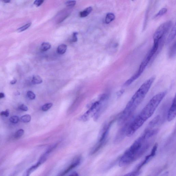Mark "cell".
Masks as SVG:
<instances>
[{
  "mask_svg": "<svg viewBox=\"0 0 176 176\" xmlns=\"http://www.w3.org/2000/svg\"><path fill=\"white\" fill-rule=\"evenodd\" d=\"M167 94L166 91L162 92L152 97L140 113L133 118L128 126L127 136L129 137L132 136L152 116Z\"/></svg>",
  "mask_w": 176,
  "mask_h": 176,
  "instance_id": "cell-1",
  "label": "cell"
},
{
  "mask_svg": "<svg viewBox=\"0 0 176 176\" xmlns=\"http://www.w3.org/2000/svg\"><path fill=\"white\" fill-rule=\"evenodd\" d=\"M156 79L155 76L146 80L133 95L118 118V124L122 125L132 118L133 113L147 94Z\"/></svg>",
  "mask_w": 176,
  "mask_h": 176,
  "instance_id": "cell-2",
  "label": "cell"
},
{
  "mask_svg": "<svg viewBox=\"0 0 176 176\" xmlns=\"http://www.w3.org/2000/svg\"><path fill=\"white\" fill-rule=\"evenodd\" d=\"M149 139L143 133L121 156L119 162L120 167L128 165L141 157L150 146L151 143L148 141Z\"/></svg>",
  "mask_w": 176,
  "mask_h": 176,
  "instance_id": "cell-3",
  "label": "cell"
},
{
  "mask_svg": "<svg viewBox=\"0 0 176 176\" xmlns=\"http://www.w3.org/2000/svg\"><path fill=\"white\" fill-rule=\"evenodd\" d=\"M109 98V95L108 94L100 95L98 101L94 103L90 109L81 117V120L87 121L94 117L95 120L98 119L106 108Z\"/></svg>",
  "mask_w": 176,
  "mask_h": 176,
  "instance_id": "cell-4",
  "label": "cell"
},
{
  "mask_svg": "<svg viewBox=\"0 0 176 176\" xmlns=\"http://www.w3.org/2000/svg\"><path fill=\"white\" fill-rule=\"evenodd\" d=\"M115 120V119H112L103 126L100 132L98 142L91 151L92 155L98 152L106 144L110 128Z\"/></svg>",
  "mask_w": 176,
  "mask_h": 176,
  "instance_id": "cell-5",
  "label": "cell"
},
{
  "mask_svg": "<svg viewBox=\"0 0 176 176\" xmlns=\"http://www.w3.org/2000/svg\"><path fill=\"white\" fill-rule=\"evenodd\" d=\"M172 21H169L159 26L153 36L154 42H159L163 37L166 36L172 27Z\"/></svg>",
  "mask_w": 176,
  "mask_h": 176,
  "instance_id": "cell-6",
  "label": "cell"
},
{
  "mask_svg": "<svg viewBox=\"0 0 176 176\" xmlns=\"http://www.w3.org/2000/svg\"><path fill=\"white\" fill-rule=\"evenodd\" d=\"M131 118V119L128 120V121L126 122L124 124L121 125L122 127L118 131V132L117 134L114 139V142L115 143H118L121 142L124 138L125 136H126L127 131L128 129V126H129L130 123L133 119Z\"/></svg>",
  "mask_w": 176,
  "mask_h": 176,
  "instance_id": "cell-7",
  "label": "cell"
},
{
  "mask_svg": "<svg viewBox=\"0 0 176 176\" xmlns=\"http://www.w3.org/2000/svg\"><path fill=\"white\" fill-rule=\"evenodd\" d=\"M157 148L158 144H156L154 145V147H153L152 150L151 151L150 154L149 155L146 156V157L145 158L144 161L137 166V167H136V170H140L141 167H144L145 164H147L155 156L156 153L157 152Z\"/></svg>",
  "mask_w": 176,
  "mask_h": 176,
  "instance_id": "cell-8",
  "label": "cell"
},
{
  "mask_svg": "<svg viewBox=\"0 0 176 176\" xmlns=\"http://www.w3.org/2000/svg\"><path fill=\"white\" fill-rule=\"evenodd\" d=\"M176 116V96H174L172 100L171 105L168 112L167 120L169 122L173 121Z\"/></svg>",
  "mask_w": 176,
  "mask_h": 176,
  "instance_id": "cell-9",
  "label": "cell"
},
{
  "mask_svg": "<svg viewBox=\"0 0 176 176\" xmlns=\"http://www.w3.org/2000/svg\"><path fill=\"white\" fill-rule=\"evenodd\" d=\"M46 157H45V156H42L40 159L39 160L38 162L37 163L29 168L27 170H26L23 174L22 176H30L31 173L36 170L44 162V161L46 159Z\"/></svg>",
  "mask_w": 176,
  "mask_h": 176,
  "instance_id": "cell-10",
  "label": "cell"
},
{
  "mask_svg": "<svg viewBox=\"0 0 176 176\" xmlns=\"http://www.w3.org/2000/svg\"><path fill=\"white\" fill-rule=\"evenodd\" d=\"M81 161V157H79L75 159L71 164L65 170L61 173L58 176H63L79 165Z\"/></svg>",
  "mask_w": 176,
  "mask_h": 176,
  "instance_id": "cell-11",
  "label": "cell"
},
{
  "mask_svg": "<svg viewBox=\"0 0 176 176\" xmlns=\"http://www.w3.org/2000/svg\"><path fill=\"white\" fill-rule=\"evenodd\" d=\"M176 25L175 24V25H174L173 28L170 33L169 34L167 41H166V44H170L173 40L174 38H175L176 36Z\"/></svg>",
  "mask_w": 176,
  "mask_h": 176,
  "instance_id": "cell-12",
  "label": "cell"
},
{
  "mask_svg": "<svg viewBox=\"0 0 176 176\" xmlns=\"http://www.w3.org/2000/svg\"><path fill=\"white\" fill-rule=\"evenodd\" d=\"M176 55V42L173 43L172 45L170 47L168 53V56L169 58H173Z\"/></svg>",
  "mask_w": 176,
  "mask_h": 176,
  "instance_id": "cell-13",
  "label": "cell"
},
{
  "mask_svg": "<svg viewBox=\"0 0 176 176\" xmlns=\"http://www.w3.org/2000/svg\"><path fill=\"white\" fill-rule=\"evenodd\" d=\"M93 11V8L91 7L86 8L83 11H81L80 13V17L84 18L87 17Z\"/></svg>",
  "mask_w": 176,
  "mask_h": 176,
  "instance_id": "cell-14",
  "label": "cell"
},
{
  "mask_svg": "<svg viewBox=\"0 0 176 176\" xmlns=\"http://www.w3.org/2000/svg\"><path fill=\"white\" fill-rule=\"evenodd\" d=\"M115 15L113 13H108L107 14L105 19V22L106 24H109L115 19Z\"/></svg>",
  "mask_w": 176,
  "mask_h": 176,
  "instance_id": "cell-15",
  "label": "cell"
},
{
  "mask_svg": "<svg viewBox=\"0 0 176 176\" xmlns=\"http://www.w3.org/2000/svg\"><path fill=\"white\" fill-rule=\"evenodd\" d=\"M160 120V117L159 115L156 116L149 123L148 127L152 128L154 127L159 123Z\"/></svg>",
  "mask_w": 176,
  "mask_h": 176,
  "instance_id": "cell-16",
  "label": "cell"
},
{
  "mask_svg": "<svg viewBox=\"0 0 176 176\" xmlns=\"http://www.w3.org/2000/svg\"><path fill=\"white\" fill-rule=\"evenodd\" d=\"M67 46L65 44H62L59 46L57 48V52L60 55H63L66 52Z\"/></svg>",
  "mask_w": 176,
  "mask_h": 176,
  "instance_id": "cell-17",
  "label": "cell"
},
{
  "mask_svg": "<svg viewBox=\"0 0 176 176\" xmlns=\"http://www.w3.org/2000/svg\"><path fill=\"white\" fill-rule=\"evenodd\" d=\"M51 44L49 42H44L41 44L40 49L42 52L46 51L51 48Z\"/></svg>",
  "mask_w": 176,
  "mask_h": 176,
  "instance_id": "cell-18",
  "label": "cell"
},
{
  "mask_svg": "<svg viewBox=\"0 0 176 176\" xmlns=\"http://www.w3.org/2000/svg\"><path fill=\"white\" fill-rule=\"evenodd\" d=\"M42 78L39 75H34L32 77V83L34 84H38L42 83Z\"/></svg>",
  "mask_w": 176,
  "mask_h": 176,
  "instance_id": "cell-19",
  "label": "cell"
},
{
  "mask_svg": "<svg viewBox=\"0 0 176 176\" xmlns=\"http://www.w3.org/2000/svg\"><path fill=\"white\" fill-rule=\"evenodd\" d=\"M141 173L140 170H137L135 169V170L125 174V175L122 176H138Z\"/></svg>",
  "mask_w": 176,
  "mask_h": 176,
  "instance_id": "cell-20",
  "label": "cell"
},
{
  "mask_svg": "<svg viewBox=\"0 0 176 176\" xmlns=\"http://www.w3.org/2000/svg\"><path fill=\"white\" fill-rule=\"evenodd\" d=\"M31 118V116L29 115H26L21 117L20 119L23 122L27 123L30 121Z\"/></svg>",
  "mask_w": 176,
  "mask_h": 176,
  "instance_id": "cell-21",
  "label": "cell"
},
{
  "mask_svg": "<svg viewBox=\"0 0 176 176\" xmlns=\"http://www.w3.org/2000/svg\"><path fill=\"white\" fill-rule=\"evenodd\" d=\"M167 8H164L161 9L160 11H159V12L156 14L154 18H156L158 17H160L164 14H165L167 12Z\"/></svg>",
  "mask_w": 176,
  "mask_h": 176,
  "instance_id": "cell-22",
  "label": "cell"
},
{
  "mask_svg": "<svg viewBox=\"0 0 176 176\" xmlns=\"http://www.w3.org/2000/svg\"><path fill=\"white\" fill-rule=\"evenodd\" d=\"M32 24L31 23H29L25 24V25L22 26L20 28H19L17 30V32H22L25 31L28 28L30 27Z\"/></svg>",
  "mask_w": 176,
  "mask_h": 176,
  "instance_id": "cell-23",
  "label": "cell"
},
{
  "mask_svg": "<svg viewBox=\"0 0 176 176\" xmlns=\"http://www.w3.org/2000/svg\"><path fill=\"white\" fill-rule=\"evenodd\" d=\"M24 131L22 129H19L16 132L15 135V138L16 139H19L23 135Z\"/></svg>",
  "mask_w": 176,
  "mask_h": 176,
  "instance_id": "cell-24",
  "label": "cell"
},
{
  "mask_svg": "<svg viewBox=\"0 0 176 176\" xmlns=\"http://www.w3.org/2000/svg\"><path fill=\"white\" fill-rule=\"evenodd\" d=\"M52 106L53 103H46L42 106V111H46L50 109Z\"/></svg>",
  "mask_w": 176,
  "mask_h": 176,
  "instance_id": "cell-25",
  "label": "cell"
},
{
  "mask_svg": "<svg viewBox=\"0 0 176 176\" xmlns=\"http://www.w3.org/2000/svg\"><path fill=\"white\" fill-rule=\"evenodd\" d=\"M19 118L17 116H13L10 118L9 121L11 123L16 124L19 121Z\"/></svg>",
  "mask_w": 176,
  "mask_h": 176,
  "instance_id": "cell-26",
  "label": "cell"
},
{
  "mask_svg": "<svg viewBox=\"0 0 176 176\" xmlns=\"http://www.w3.org/2000/svg\"><path fill=\"white\" fill-rule=\"evenodd\" d=\"M76 4V1H67L65 3V4L68 7H73Z\"/></svg>",
  "mask_w": 176,
  "mask_h": 176,
  "instance_id": "cell-27",
  "label": "cell"
},
{
  "mask_svg": "<svg viewBox=\"0 0 176 176\" xmlns=\"http://www.w3.org/2000/svg\"><path fill=\"white\" fill-rule=\"evenodd\" d=\"M27 95L28 97L32 100L35 99L36 98V95L34 92L31 91H29L27 92Z\"/></svg>",
  "mask_w": 176,
  "mask_h": 176,
  "instance_id": "cell-28",
  "label": "cell"
},
{
  "mask_svg": "<svg viewBox=\"0 0 176 176\" xmlns=\"http://www.w3.org/2000/svg\"><path fill=\"white\" fill-rule=\"evenodd\" d=\"M78 33L77 32H74L72 34V42H76L78 41Z\"/></svg>",
  "mask_w": 176,
  "mask_h": 176,
  "instance_id": "cell-29",
  "label": "cell"
},
{
  "mask_svg": "<svg viewBox=\"0 0 176 176\" xmlns=\"http://www.w3.org/2000/svg\"><path fill=\"white\" fill-rule=\"evenodd\" d=\"M44 1L43 0H36L34 1V4L37 7L40 6L44 3Z\"/></svg>",
  "mask_w": 176,
  "mask_h": 176,
  "instance_id": "cell-30",
  "label": "cell"
},
{
  "mask_svg": "<svg viewBox=\"0 0 176 176\" xmlns=\"http://www.w3.org/2000/svg\"><path fill=\"white\" fill-rule=\"evenodd\" d=\"M19 108L21 111H27L28 110V107L24 104L21 105L20 106Z\"/></svg>",
  "mask_w": 176,
  "mask_h": 176,
  "instance_id": "cell-31",
  "label": "cell"
},
{
  "mask_svg": "<svg viewBox=\"0 0 176 176\" xmlns=\"http://www.w3.org/2000/svg\"><path fill=\"white\" fill-rule=\"evenodd\" d=\"M9 109H6L5 111H4V116L8 117L9 116Z\"/></svg>",
  "mask_w": 176,
  "mask_h": 176,
  "instance_id": "cell-32",
  "label": "cell"
},
{
  "mask_svg": "<svg viewBox=\"0 0 176 176\" xmlns=\"http://www.w3.org/2000/svg\"><path fill=\"white\" fill-rule=\"evenodd\" d=\"M124 90H121L118 91L117 93V95L118 97L120 96L121 95L123 94V93L124 92Z\"/></svg>",
  "mask_w": 176,
  "mask_h": 176,
  "instance_id": "cell-33",
  "label": "cell"
},
{
  "mask_svg": "<svg viewBox=\"0 0 176 176\" xmlns=\"http://www.w3.org/2000/svg\"><path fill=\"white\" fill-rule=\"evenodd\" d=\"M17 80L16 79H14L13 80H12L10 82V84H11L13 85L14 84H15L17 82Z\"/></svg>",
  "mask_w": 176,
  "mask_h": 176,
  "instance_id": "cell-34",
  "label": "cell"
},
{
  "mask_svg": "<svg viewBox=\"0 0 176 176\" xmlns=\"http://www.w3.org/2000/svg\"><path fill=\"white\" fill-rule=\"evenodd\" d=\"M69 176H79L78 174L76 172H74L73 173L71 174Z\"/></svg>",
  "mask_w": 176,
  "mask_h": 176,
  "instance_id": "cell-35",
  "label": "cell"
},
{
  "mask_svg": "<svg viewBox=\"0 0 176 176\" xmlns=\"http://www.w3.org/2000/svg\"><path fill=\"white\" fill-rule=\"evenodd\" d=\"M169 172L168 171H166L163 173L160 176H169Z\"/></svg>",
  "mask_w": 176,
  "mask_h": 176,
  "instance_id": "cell-36",
  "label": "cell"
},
{
  "mask_svg": "<svg viewBox=\"0 0 176 176\" xmlns=\"http://www.w3.org/2000/svg\"><path fill=\"white\" fill-rule=\"evenodd\" d=\"M5 96L4 93H0V99L2 98H5Z\"/></svg>",
  "mask_w": 176,
  "mask_h": 176,
  "instance_id": "cell-37",
  "label": "cell"
},
{
  "mask_svg": "<svg viewBox=\"0 0 176 176\" xmlns=\"http://www.w3.org/2000/svg\"><path fill=\"white\" fill-rule=\"evenodd\" d=\"M16 173H16V172H13V173L11 174V175H10L9 176H15Z\"/></svg>",
  "mask_w": 176,
  "mask_h": 176,
  "instance_id": "cell-38",
  "label": "cell"
},
{
  "mask_svg": "<svg viewBox=\"0 0 176 176\" xmlns=\"http://www.w3.org/2000/svg\"><path fill=\"white\" fill-rule=\"evenodd\" d=\"M0 115L1 116L4 115V111H1V113H0Z\"/></svg>",
  "mask_w": 176,
  "mask_h": 176,
  "instance_id": "cell-39",
  "label": "cell"
},
{
  "mask_svg": "<svg viewBox=\"0 0 176 176\" xmlns=\"http://www.w3.org/2000/svg\"><path fill=\"white\" fill-rule=\"evenodd\" d=\"M20 93L19 92H16L15 93V95H20Z\"/></svg>",
  "mask_w": 176,
  "mask_h": 176,
  "instance_id": "cell-40",
  "label": "cell"
},
{
  "mask_svg": "<svg viewBox=\"0 0 176 176\" xmlns=\"http://www.w3.org/2000/svg\"><path fill=\"white\" fill-rule=\"evenodd\" d=\"M3 2H4L5 3H9L11 2L10 1H3Z\"/></svg>",
  "mask_w": 176,
  "mask_h": 176,
  "instance_id": "cell-41",
  "label": "cell"
}]
</instances>
